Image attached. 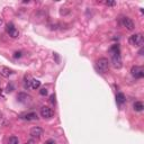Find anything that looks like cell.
I'll use <instances>...</instances> for the list:
<instances>
[{
    "label": "cell",
    "instance_id": "603a6c76",
    "mask_svg": "<svg viewBox=\"0 0 144 144\" xmlns=\"http://www.w3.org/2000/svg\"><path fill=\"white\" fill-rule=\"evenodd\" d=\"M45 144H55V142H54V140H47Z\"/></svg>",
    "mask_w": 144,
    "mask_h": 144
},
{
    "label": "cell",
    "instance_id": "2e32d148",
    "mask_svg": "<svg viewBox=\"0 0 144 144\" xmlns=\"http://www.w3.org/2000/svg\"><path fill=\"white\" fill-rule=\"evenodd\" d=\"M8 144H19V140L17 136H10L8 139Z\"/></svg>",
    "mask_w": 144,
    "mask_h": 144
},
{
    "label": "cell",
    "instance_id": "3957f363",
    "mask_svg": "<svg viewBox=\"0 0 144 144\" xmlns=\"http://www.w3.org/2000/svg\"><path fill=\"white\" fill-rule=\"evenodd\" d=\"M128 42L131 45L133 46H141L143 42H144V40H143V35L141 33H138V34H133L132 36H129V38H128Z\"/></svg>",
    "mask_w": 144,
    "mask_h": 144
},
{
    "label": "cell",
    "instance_id": "9a60e30c",
    "mask_svg": "<svg viewBox=\"0 0 144 144\" xmlns=\"http://www.w3.org/2000/svg\"><path fill=\"white\" fill-rule=\"evenodd\" d=\"M25 87L26 88H30V83H32V80H33V78L30 77V75H25Z\"/></svg>",
    "mask_w": 144,
    "mask_h": 144
},
{
    "label": "cell",
    "instance_id": "5b68a950",
    "mask_svg": "<svg viewBox=\"0 0 144 144\" xmlns=\"http://www.w3.org/2000/svg\"><path fill=\"white\" fill-rule=\"evenodd\" d=\"M121 23H122V25L124 26L127 30H133V29L135 28L134 22H133L131 18H128V17H123L122 20H121Z\"/></svg>",
    "mask_w": 144,
    "mask_h": 144
},
{
    "label": "cell",
    "instance_id": "8992f818",
    "mask_svg": "<svg viewBox=\"0 0 144 144\" xmlns=\"http://www.w3.org/2000/svg\"><path fill=\"white\" fill-rule=\"evenodd\" d=\"M7 32H8L9 36L11 37V38H17V37L19 36V32L16 29V27L14 26L12 23H8V24H7Z\"/></svg>",
    "mask_w": 144,
    "mask_h": 144
},
{
    "label": "cell",
    "instance_id": "277c9868",
    "mask_svg": "<svg viewBox=\"0 0 144 144\" xmlns=\"http://www.w3.org/2000/svg\"><path fill=\"white\" fill-rule=\"evenodd\" d=\"M131 74H132L135 79H142V78L144 77V69H143V67H140V66H134V67H132V69H131Z\"/></svg>",
    "mask_w": 144,
    "mask_h": 144
},
{
    "label": "cell",
    "instance_id": "7a4b0ae2",
    "mask_svg": "<svg viewBox=\"0 0 144 144\" xmlns=\"http://www.w3.org/2000/svg\"><path fill=\"white\" fill-rule=\"evenodd\" d=\"M96 67H97V70L100 72V73H106L109 69V61L106 57H100L99 60H97L96 62Z\"/></svg>",
    "mask_w": 144,
    "mask_h": 144
},
{
    "label": "cell",
    "instance_id": "7402d4cb",
    "mask_svg": "<svg viewBox=\"0 0 144 144\" xmlns=\"http://www.w3.org/2000/svg\"><path fill=\"white\" fill-rule=\"evenodd\" d=\"M105 3H106L107 6H115V5H116V2H115V1H106Z\"/></svg>",
    "mask_w": 144,
    "mask_h": 144
},
{
    "label": "cell",
    "instance_id": "d4e9b609",
    "mask_svg": "<svg viewBox=\"0 0 144 144\" xmlns=\"http://www.w3.org/2000/svg\"><path fill=\"white\" fill-rule=\"evenodd\" d=\"M0 94H1V89H0Z\"/></svg>",
    "mask_w": 144,
    "mask_h": 144
},
{
    "label": "cell",
    "instance_id": "30bf717a",
    "mask_svg": "<svg viewBox=\"0 0 144 144\" xmlns=\"http://www.w3.org/2000/svg\"><path fill=\"white\" fill-rule=\"evenodd\" d=\"M12 73H14V71L11 69H9V68H7V67H0V74H1L2 77L9 78Z\"/></svg>",
    "mask_w": 144,
    "mask_h": 144
},
{
    "label": "cell",
    "instance_id": "ba28073f",
    "mask_svg": "<svg viewBox=\"0 0 144 144\" xmlns=\"http://www.w3.org/2000/svg\"><path fill=\"white\" fill-rule=\"evenodd\" d=\"M43 128L42 127H40V126H34V127L30 129V132H29V134L32 138H35V139H40L41 136L43 135Z\"/></svg>",
    "mask_w": 144,
    "mask_h": 144
},
{
    "label": "cell",
    "instance_id": "e0dca14e",
    "mask_svg": "<svg viewBox=\"0 0 144 144\" xmlns=\"http://www.w3.org/2000/svg\"><path fill=\"white\" fill-rule=\"evenodd\" d=\"M14 89H15V88H14V84L12 83H8V84H7V88H6V91L7 92H11V91H14Z\"/></svg>",
    "mask_w": 144,
    "mask_h": 144
},
{
    "label": "cell",
    "instance_id": "484cf974",
    "mask_svg": "<svg viewBox=\"0 0 144 144\" xmlns=\"http://www.w3.org/2000/svg\"><path fill=\"white\" fill-rule=\"evenodd\" d=\"M25 144H29V143H25Z\"/></svg>",
    "mask_w": 144,
    "mask_h": 144
},
{
    "label": "cell",
    "instance_id": "8fae6325",
    "mask_svg": "<svg viewBox=\"0 0 144 144\" xmlns=\"http://www.w3.org/2000/svg\"><path fill=\"white\" fill-rule=\"evenodd\" d=\"M22 118L25 119V121H36V119H38V116H37L36 113L32 112V113H27V114L23 115Z\"/></svg>",
    "mask_w": 144,
    "mask_h": 144
},
{
    "label": "cell",
    "instance_id": "ffe728a7",
    "mask_svg": "<svg viewBox=\"0 0 144 144\" xmlns=\"http://www.w3.org/2000/svg\"><path fill=\"white\" fill-rule=\"evenodd\" d=\"M22 55H23L22 52H15L14 53V57H15V59H19V57H22Z\"/></svg>",
    "mask_w": 144,
    "mask_h": 144
},
{
    "label": "cell",
    "instance_id": "44dd1931",
    "mask_svg": "<svg viewBox=\"0 0 144 144\" xmlns=\"http://www.w3.org/2000/svg\"><path fill=\"white\" fill-rule=\"evenodd\" d=\"M50 101H51V104H55V95H51Z\"/></svg>",
    "mask_w": 144,
    "mask_h": 144
},
{
    "label": "cell",
    "instance_id": "6da1fadb",
    "mask_svg": "<svg viewBox=\"0 0 144 144\" xmlns=\"http://www.w3.org/2000/svg\"><path fill=\"white\" fill-rule=\"evenodd\" d=\"M109 53L112 56V64L115 69H121L123 67V60L121 56V50H119V45L115 44L109 49Z\"/></svg>",
    "mask_w": 144,
    "mask_h": 144
},
{
    "label": "cell",
    "instance_id": "ac0fdd59",
    "mask_svg": "<svg viewBox=\"0 0 144 144\" xmlns=\"http://www.w3.org/2000/svg\"><path fill=\"white\" fill-rule=\"evenodd\" d=\"M9 123L6 121V119H3V118H1L0 119V127H5V126H7Z\"/></svg>",
    "mask_w": 144,
    "mask_h": 144
},
{
    "label": "cell",
    "instance_id": "d6986e66",
    "mask_svg": "<svg viewBox=\"0 0 144 144\" xmlns=\"http://www.w3.org/2000/svg\"><path fill=\"white\" fill-rule=\"evenodd\" d=\"M40 95H41V96H46V95H47V89H46V88H42V89L40 90Z\"/></svg>",
    "mask_w": 144,
    "mask_h": 144
},
{
    "label": "cell",
    "instance_id": "4fadbf2b",
    "mask_svg": "<svg viewBox=\"0 0 144 144\" xmlns=\"http://www.w3.org/2000/svg\"><path fill=\"white\" fill-rule=\"evenodd\" d=\"M133 107H134V110H136V112H142L144 108V105L142 101H135Z\"/></svg>",
    "mask_w": 144,
    "mask_h": 144
},
{
    "label": "cell",
    "instance_id": "52a82bcc",
    "mask_svg": "<svg viewBox=\"0 0 144 144\" xmlns=\"http://www.w3.org/2000/svg\"><path fill=\"white\" fill-rule=\"evenodd\" d=\"M41 116H42L43 118H51L53 116V110H52V108H50V107H47V106H43L42 108H41Z\"/></svg>",
    "mask_w": 144,
    "mask_h": 144
},
{
    "label": "cell",
    "instance_id": "9c48e42d",
    "mask_svg": "<svg viewBox=\"0 0 144 144\" xmlns=\"http://www.w3.org/2000/svg\"><path fill=\"white\" fill-rule=\"evenodd\" d=\"M30 99H32V97H30L29 95H27L26 92H19L18 95H17V100H18L19 102H27V101H29Z\"/></svg>",
    "mask_w": 144,
    "mask_h": 144
},
{
    "label": "cell",
    "instance_id": "cb8c5ba5",
    "mask_svg": "<svg viewBox=\"0 0 144 144\" xmlns=\"http://www.w3.org/2000/svg\"><path fill=\"white\" fill-rule=\"evenodd\" d=\"M0 25H2V19H0Z\"/></svg>",
    "mask_w": 144,
    "mask_h": 144
},
{
    "label": "cell",
    "instance_id": "5bb4252c",
    "mask_svg": "<svg viewBox=\"0 0 144 144\" xmlns=\"http://www.w3.org/2000/svg\"><path fill=\"white\" fill-rule=\"evenodd\" d=\"M41 87V81L40 80H36V79H33L32 80V83H30V88L32 89H38Z\"/></svg>",
    "mask_w": 144,
    "mask_h": 144
},
{
    "label": "cell",
    "instance_id": "7c38bea8",
    "mask_svg": "<svg viewBox=\"0 0 144 144\" xmlns=\"http://www.w3.org/2000/svg\"><path fill=\"white\" fill-rule=\"evenodd\" d=\"M116 101H117L118 105H123V104H124V102L126 101L125 95L123 94V92H118V94L116 95Z\"/></svg>",
    "mask_w": 144,
    "mask_h": 144
}]
</instances>
